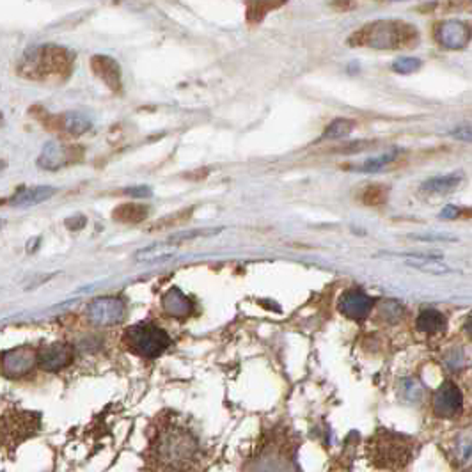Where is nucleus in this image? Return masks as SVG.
Returning <instances> with one entry per match:
<instances>
[{"instance_id":"bb28decb","label":"nucleus","mask_w":472,"mask_h":472,"mask_svg":"<svg viewBox=\"0 0 472 472\" xmlns=\"http://www.w3.org/2000/svg\"><path fill=\"white\" fill-rule=\"evenodd\" d=\"M453 139L461 140V142H471L472 144V125H460L449 132Z\"/></svg>"},{"instance_id":"dca6fc26","label":"nucleus","mask_w":472,"mask_h":472,"mask_svg":"<svg viewBox=\"0 0 472 472\" xmlns=\"http://www.w3.org/2000/svg\"><path fill=\"white\" fill-rule=\"evenodd\" d=\"M162 307L169 316L173 318H187L192 314L194 302L190 297L185 295L180 288H170L162 297Z\"/></svg>"},{"instance_id":"c756f323","label":"nucleus","mask_w":472,"mask_h":472,"mask_svg":"<svg viewBox=\"0 0 472 472\" xmlns=\"http://www.w3.org/2000/svg\"><path fill=\"white\" fill-rule=\"evenodd\" d=\"M468 333H471V336H472V320H471V323H468Z\"/></svg>"},{"instance_id":"9d476101","label":"nucleus","mask_w":472,"mask_h":472,"mask_svg":"<svg viewBox=\"0 0 472 472\" xmlns=\"http://www.w3.org/2000/svg\"><path fill=\"white\" fill-rule=\"evenodd\" d=\"M71 361H73V347L70 343L59 341V343L41 348L37 364L44 371H59V369L70 366Z\"/></svg>"},{"instance_id":"423d86ee","label":"nucleus","mask_w":472,"mask_h":472,"mask_svg":"<svg viewBox=\"0 0 472 472\" xmlns=\"http://www.w3.org/2000/svg\"><path fill=\"white\" fill-rule=\"evenodd\" d=\"M85 316L97 327L118 325L126 316V304L119 297H100L94 299L85 309Z\"/></svg>"},{"instance_id":"39448f33","label":"nucleus","mask_w":472,"mask_h":472,"mask_svg":"<svg viewBox=\"0 0 472 472\" xmlns=\"http://www.w3.org/2000/svg\"><path fill=\"white\" fill-rule=\"evenodd\" d=\"M123 340L130 352L144 359L160 357L170 347L169 334L159 325L149 323V321L135 323L126 328Z\"/></svg>"},{"instance_id":"b1692460","label":"nucleus","mask_w":472,"mask_h":472,"mask_svg":"<svg viewBox=\"0 0 472 472\" xmlns=\"http://www.w3.org/2000/svg\"><path fill=\"white\" fill-rule=\"evenodd\" d=\"M387 188L382 187V185H371V187L364 188L362 192V203L369 204V206H378V204H384L387 201Z\"/></svg>"},{"instance_id":"6e6552de","label":"nucleus","mask_w":472,"mask_h":472,"mask_svg":"<svg viewBox=\"0 0 472 472\" xmlns=\"http://www.w3.org/2000/svg\"><path fill=\"white\" fill-rule=\"evenodd\" d=\"M39 354L32 347H18L2 355V373L8 378H20L32 371L37 364Z\"/></svg>"},{"instance_id":"393cba45","label":"nucleus","mask_w":472,"mask_h":472,"mask_svg":"<svg viewBox=\"0 0 472 472\" xmlns=\"http://www.w3.org/2000/svg\"><path fill=\"white\" fill-rule=\"evenodd\" d=\"M410 266H416L419 270H430V272H437V273H446L449 272V268L444 265H439L435 259H428L426 256H417V258H409L406 259Z\"/></svg>"},{"instance_id":"f03ea898","label":"nucleus","mask_w":472,"mask_h":472,"mask_svg":"<svg viewBox=\"0 0 472 472\" xmlns=\"http://www.w3.org/2000/svg\"><path fill=\"white\" fill-rule=\"evenodd\" d=\"M153 454L156 464L167 471H185L199 454V440L190 430L183 426H167L160 430L153 442Z\"/></svg>"},{"instance_id":"f8f14e48","label":"nucleus","mask_w":472,"mask_h":472,"mask_svg":"<svg viewBox=\"0 0 472 472\" xmlns=\"http://www.w3.org/2000/svg\"><path fill=\"white\" fill-rule=\"evenodd\" d=\"M373 297L362 290H348L340 299V311L352 320H364L373 309Z\"/></svg>"},{"instance_id":"ddd939ff","label":"nucleus","mask_w":472,"mask_h":472,"mask_svg":"<svg viewBox=\"0 0 472 472\" xmlns=\"http://www.w3.org/2000/svg\"><path fill=\"white\" fill-rule=\"evenodd\" d=\"M245 472H299L297 465L279 451H265L245 467Z\"/></svg>"},{"instance_id":"a878e982","label":"nucleus","mask_w":472,"mask_h":472,"mask_svg":"<svg viewBox=\"0 0 472 472\" xmlns=\"http://www.w3.org/2000/svg\"><path fill=\"white\" fill-rule=\"evenodd\" d=\"M421 68V61L417 59V57H399V59H396L395 63H392V70L396 71V73H402V75H410L414 73V71H417Z\"/></svg>"},{"instance_id":"9b49d317","label":"nucleus","mask_w":472,"mask_h":472,"mask_svg":"<svg viewBox=\"0 0 472 472\" xmlns=\"http://www.w3.org/2000/svg\"><path fill=\"white\" fill-rule=\"evenodd\" d=\"M464 398L453 382H444L433 398V410L439 417H454L461 412Z\"/></svg>"},{"instance_id":"5701e85b","label":"nucleus","mask_w":472,"mask_h":472,"mask_svg":"<svg viewBox=\"0 0 472 472\" xmlns=\"http://www.w3.org/2000/svg\"><path fill=\"white\" fill-rule=\"evenodd\" d=\"M355 128V123L352 119H336L328 125V128L325 130L323 139H343L348 137Z\"/></svg>"},{"instance_id":"4be33fe9","label":"nucleus","mask_w":472,"mask_h":472,"mask_svg":"<svg viewBox=\"0 0 472 472\" xmlns=\"http://www.w3.org/2000/svg\"><path fill=\"white\" fill-rule=\"evenodd\" d=\"M174 251H176V247H173V245L159 244L153 245V247H146L142 249V251H139L137 252L135 259L137 261H156V259L169 258V256H173Z\"/></svg>"},{"instance_id":"f257e3e1","label":"nucleus","mask_w":472,"mask_h":472,"mask_svg":"<svg viewBox=\"0 0 472 472\" xmlns=\"http://www.w3.org/2000/svg\"><path fill=\"white\" fill-rule=\"evenodd\" d=\"M419 32L402 20H376L352 34V46H369L376 50H405L416 46Z\"/></svg>"},{"instance_id":"0eeeda50","label":"nucleus","mask_w":472,"mask_h":472,"mask_svg":"<svg viewBox=\"0 0 472 472\" xmlns=\"http://www.w3.org/2000/svg\"><path fill=\"white\" fill-rule=\"evenodd\" d=\"M472 37V29L468 23L460 20H446L435 25V39L440 46L449 50L465 49Z\"/></svg>"},{"instance_id":"2eb2a0df","label":"nucleus","mask_w":472,"mask_h":472,"mask_svg":"<svg viewBox=\"0 0 472 472\" xmlns=\"http://www.w3.org/2000/svg\"><path fill=\"white\" fill-rule=\"evenodd\" d=\"M465 174L461 170H454V173L444 174V176L430 178L421 185V192L428 194V196H446V194L454 192L460 185L464 183Z\"/></svg>"},{"instance_id":"aec40b11","label":"nucleus","mask_w":472,"mask_h":472,"mask_svg":"<svg viewBox=\"0 0 472 472\" xmlns=\"http://www.w3.org/2000/svg\"><path fill=\"white\" fill-rule=\"evenodd\" d=\"M416 325L421 333L437 334V333H442L444 328H446L447 320L442 313H439V311L423 309L419 313V316H417Z\"/></svg>"},{"instance_id":"cd10ccee","label":"nucleus","mask_w":472,"mask_h":472,"mask_svg":"<svg viewBox=\"0 0 472 472\" xmlns=\"http://www.w3.org/2000/svg\"><path fill=\"white\" fill-rule=\"evenodd\" d=\"M461 208H457V206H446L442 210V213H440V218H447V221H451V218H458L461 217Z\"/></svg>"},{"instance_id":"1a4fd4ad","label":"nucleus","mask_w":472,"mask_h":472,"mask_svg":"<svg viewBox=\"0 0 472 472\" xmlns=\"http://www.w3.org/2000/svg\"><path fill=\"white\" fill-rule=\"evenodd\" d=\"M80 149L71 148V146L63 144L59 140H50L49 144H44L43 151H41L39 159H37V166L41 169L46 170H57L61 167L73 163L80 159Z\"/></svg>"},{"instance_id":"a211bd4d","label":"nucleus","mask_w":472,"mask_h":472,"mask_svg":"<svg viewBox=\"0 0 472 472\" xmlns=\"http://www.w3.org/2000/svg\"><path fill=\"white\" fill-rule=\"evenodd\" d=\"M56 123L59 125L57 128L64 130V132L73 137L82 135V133L89 132V128H91V119L85 114H82V112H66V114L56 118Z\"/></svg>"},{"instance_id":"c85d7f7f","label":"nucleus","mask_w":472,"mask_h":472,"mask_svg":"<svg viewBox=\"0 0 472 472\" xmlns=\"http://www.w3.org/2000/svg\"><path fill=\"white\" fill-rule=\"evenodd\" d=\"M126 194H130V196H133V197H149L151 190H149L148 187H135V188H128Z\"/></svg>"},{"instance_id":"f3484780","label":"nucleus","mask_w":472,"mask_h":472,"mask_svg":"<svg viewBox=\"0 0 472 472\" xmlns=\"http://www.w3.org/2000/svg\"><path fill=\"white\" fill-rule=\"evenodd\" d=\"M57 194V190L54 187H46V185H41V187H27L18 190L15 196L11 197L9 204L11 206L25 208V206H34V204L44 203L49 201L50 197H54Z\"/></svg>"},{"instance_id":"6ab92c4d","label":"nucleus","mask_w":472,"mask_h":472,"mask_svg":"<svg viewBox=\"0 0 472 472\" xmlns=\"http://www.w3.org/2000/svg\"><path fill=\"white\" fill-rule=\"evenodd\" d=\"M149 213V208L144 204H137V203H126L121 206L116 208L112 211V218L121 224H139V222L146 221Z\"/></svg>"},{"instance_id":"412c9836","label":"nucleus","mask_w":472,"mask_h":472,"mask_svg":"<svg viewBox=\"0 0 472 472\" xmlns=\"http://www.w3.org/2000/svg\"><path fill=\"white\" fill-rule=\"evenodd\" d=\"M398 149H392V151L384 153V155L373 156V159L364 160L362 163H357V166H352L350 170H355V173H378V170L385 169L389 163L395 162L398 159Z\"/></svg>"},{"instance_id":"20e7f679","label":"nucleus","mask_w":472,"mask_h":472,"mask_svg":"<svg viewBox=\"0 0 472 472\" xmlns=\"http://www.w3.org/2000/svg\"><path fill=\"white\" fill-rule=\"evenodd\" d=\"M414 457V440L392 432L376 433L369 444V458L380 468H403Z\"/></svg>"},{"instance_id":"7ed1b4c3","label":"nucleus","mask_w":472,"mask_h":472,"mask_svg":"<svg viewBox=\"0 0 472 472\" xmlns=\"http://www.w3.org/2000/svg\"><path fill=\"white\" fill-rule=\"evenodd\" d=\"M73 56L63 46L43 44L23 54L18 64V73L30 80H64L71 73Z\"/></svg>"},{"instance_id":"4468645a","label":"nucleus","mask_w":472,"mask_h":472,"mask_svg":"<svg viewBox=\"0 0 472 472\" xmlns=\"http://www.w3.org/2000/svg\"><path fill=\"white\" fill-rule=\"evenodd\" d=\"M92 73L105 82L112 91H121V68L107 56H94L91 59Z\"/></svg>"}]
</instances>
